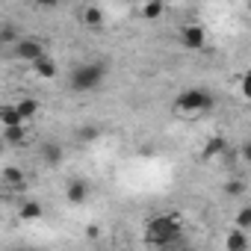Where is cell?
Segmentation results:
<instances>
[{"mask_svg":"<svg viewBox=\"0 0 251 251\" xmlns=\"http://www.w3.org/2000/svg\"><path fill=\"white\" fill-rule=\"evenodd\" d=\"M100 136V127L98 124H83V127H77V133H74V139L80 142V145H89V142H95Z\"/></svg>","mask_w":251,"mask_h":251,"instance_id":"ac0fdd59","label":"cell"},{"mask_svg":"<svg viewBox=\"0 0 251 251\" xmlns=\"http://www.w3.org/2000/svg\"><path fill=\"white\" fill-rule=\"evenodd\" d=\"M0 183H3L6 192H24L27 189V175L18 166H6L3 172H0Z\"/></svg>","mask_w":251,"mask_h":251,"instance_id":"52a82bcc","label":"cell"},{"mask_svg":"<svg viewBox=\"0 0 251 251\" xmlns=\"http://www.w3.org/2000/svg\"><path fill=\"white\" fill-rule=\"evenodd\" d=\"M0 124H3V130H6V127H24L27 121L21 118L15 103H3V106H0Z\"/></svg>","mask_w":251,"mask_h":251,"instance_id":"7c38bea8","label":"cell"},{"mask_svg":"<svg viewBox=\"0 0 251 251\" xmlns=\"http://www.w3.org/2000/svg\"><path fill=\"white\" fill-rule=\"evenodd\" d=\"M166 15V3H160V0H151V3H142L139 6V18L142 21H157Z\"/></svg>","mask_w":251,"mask_h":251,"instance_id":"2e32d148","label":"cell"},{"mask_svg":"<svg viewBox=\"0 0 251 251\" xmlns=\"http://www.w3.org/2000/svg\"><path fill=\"white\" fill-rule=\"evenodd\" d=\"M239 160L251 166V139H242L239 142Z\"/></svg>","mask_w":251,"mask_h":251,"instance_id":"603a6c76","label":"cell"},{"mask_svg":"<svg viewBox=\"0 0 251 251\" xmlns=\"http://www.w3.org/2000/svg\"><path fill=\"white\" fill-rule=\"evenodd\" d=\"M177 42H180V48H186V50H204V48H207V30L198 27V24H180Z\"/></svg>","mask_w":251,"mask_h":251,"instance_id":"5b68a950","label":"cell"},{"mask_svg":"<svg viewBox=\"0 0 251 251\" xmlns=\"http://www.w3.org/2000/svg\"><path fill=\"white\" fill-rule=\"evenodd\" d=\"M98 251H100V248H98Z\"/></svg>","mask_w":251,"mask_h":251,"instance_id":"484cf974","label":"cell"},{"mask_svg":"<svg viewBox=\"0 0 251 251\" xmlns=\"http://www.w3.org/2000/svg\"><path fill=\"white\" fill-rule=\"evenodd\" d=\"M18 216H21L24 222H39V219L45 216V207H42L39 201L27 198V201H21V207H18Z\"/></svg>","mask_w":251,"mask_h":251,"instance_id":"5bb4252c","label":"cell"},{"mask_svg":"<svg viewBox=\"0 0 251 251\" xmlns=\"http://www.w3.org/2000/svg\"><path fill=\"white\" fill-rule=\"evenodd\" d=\"M3 142H6V148H21V145H27V124H24V127H6V130H3Z\"/></svg>","mask_w":251,"mask_h":251,"instance_id":"9a60e30c","label":"cell"},{"mask_svg":"<svg viewBox=\"0 0 251 251\" xmlns=\"http://www.w3.org/2000/svg\"><path fill=\"white\" fill-rule=\"evenodd\" d=\"M227 151H230L227 139H225L222 133H216V136H210V139L204 142V148H201V160H204V163H210V160H219V157H225Z\"/></svg>","mask_w":251,"mask_h":251,"instance_id":"9c48e42d","label":"cell"},{"mask_svg":"<svg viewBox=\"0 0 251 251\" xmlns=\"http://www.w3.org/2000/svg\"><path fill=\"white\" fill-rule=\"evenodd\" d=\"M89 180H83V177H68V183H65V201L68 204H74V207H80V204H86L89 201Z\"/></svg>","mask_w":251,"mask_h":251,"instance_id":"8992f818","label":"cell"},{"mask_svg":"<svg viewBox=\"0 0 251 251\" xmlns=\"http://www.w3.org/2000/svg\"><path fill=\"white\" fill-rule=\"evenodd\" d=\"M21 39L15 36V30H12V24H6L3 30H0V45H9V48H15Z\"/></svg>","mask_w":251,"mask_h":251,"instance_id":"7402d4cb","label":"cell"},{"mask_svg":"<svg viewBox=\"0 0 251 251\" xmlns=\"http://www.w3.org/2000/svg\"><path fill=\"white\" fill-rule=\"evenodd\" d=\"M213 106H216V98H213L207 89L189 86V89L177 92V98H175V103H172V112L180 115V118H198V115L210 112Z\"/></svg>","mask_w":251,"mask_h":251,"instance_id":"7a4b0ae2","label":"cell"},{"mask_svg":"<svg viewBox=\"0 0 251 251\" xmlns=\"http://www.w3.org/2000/svg\"><path fill=\"white\" fill-rule=\"evenodd\" d=\"M225 195H227V198H239V195H245V180H242V177H230V180L225 183Z\"/></svg>","mask_w":251,"mask_h":251,"instance_id":"ffe728a7","label":"cell"},{"mask_svg":"<svg viewBox=\"0 0 251 251\" xmlns=\"http://www.w3.org/2000/svg\"><path fill=\"white\" fill-rule=\"evenodd\" d=\"M233 227H239V230H251V204H245V207H239L236 210V216H233Z\"/></svg>","mask_w":251,"mask_h":251,"instance_id":"d6986e66","label":"cell"},{"mask_svg":"<svg viewBox=\"0 0 251 251\" xmlns=\"http://www.w3.org/2000/svg\"><path fill=\"white\" fill-rule=\"evenodd\" d=\"M106 80V65L103 62H80L71 68L68 74V89L74 95H89V92H98Z\"/></svg>","mask_w":251,"mask_h":251,"instance_id":"3957f363","label":"cell"},{"mask_svg":"<svg viewBox=\"0 0 251 251\" xmlns=\"http://www.w3.org/2000/svg\"><path fill=\"white\" fill-rule=\"evenodd\" d=\"M186 251H198V248H186Z\"/></svg>","mask_w":251,"mask_h":251,"instance_id":"d4e9b609","label":"cell"},{"mask_svg":"<svg viewBox=\"0 0 251 251\" xmlns=\"http://www.w3.org/2000/svg\"><path fill=\"white\" fill-rule=\"evenodd\" d=\"M33 74H36L39 80H53V77L59 74V65H56L53 56H42L39 62H33Z\"/></svg>","mask_w":251,"mask_h":251,"instance_id":"4fadbf2b","label":"cell"},{"mask_svg":"<svg viewBox=\"0 0 251 251\" xmlns=\"http://www.w3.org/2000/svg\"><path fill=\"white\" fill-rule=\"evenodd\" d=\"M80 24L86 30H103L106 18H103V9L100 6H83L80 9Z\"/></svg>","mask_w":251,"mask_h":251,"instance_id":"30bf717a","label":"cell"},{"mask_svg":"<svg viewBox=\"0 0 251 251\" xmlns=\"http://www.w3.org/2000/svg\"><path fill=\"white\" fill-rule=\"evenodd\" d=\"M15 106H18V112H21L24 121H33V118L39 115V109H42L36 98H21V100H15Z\"/></svg>","mask_w":251,"mask_h":251,"instance_id":"e0dca14e","label":"cell"},{"mask_svg":"<svg viewBox=\"0 0 251 251\" xmlns=\"http://www.w3.org/2000/svg\"><path fill=\"white\" fill-rule=\"evenodd\" d=\"M236 86H239V95L251 103V68H245L242 74H239V80H236Z\"/></svg>","mask_w":251,"mask_h":251,"instance_id":"44dd1931","label":"cell"},{"mask_svg":"<svg viewBox=\"0 0 251 251\" xmlns=\"http://www.w3.org/2000/svg\"><path fill=\"white\" fill-rule=\"evenodd\" d=\"M39 157H42V163H45V166L59 169V166H62V160H65V148H62L56 139H48V142H42Z\"/></svg>","mask_w":251,"mask_h":251,"instance_id":"ba28073f","label":"cell"},{"mask_svg":"<svg viewBox=\"0 0 251 251\" xmlns=\"http://www.w3.org/2000/svg\"><path fill=\"white\" fill-rule=\"evenodd\" d=\"M180 236H183V219L175 210L151 216L145 222V230H142V242L151 251H172L180 242Z\"/></svg>","mask_w":251,"mask_h":251,"instance_id":"6da1fadb","label":"cell"},{"mask_svg":"<svg viewBox=\"0 0 251 251\" xmlns=\"http://www.w3.org/2000/svg\"><path fill=\"white\" fill-rule=\"evenodd\" d=\"M248 248H251V239H248L245 230L230 227V230L225 233V251H248Z\"/></svg>","mask_w":251,"mask_h":251,"instance_id":"8fae6325","label":"cell"},{"mask_svg":"<svg viewBox=\"0 0 251 251\" xmlns=\"http://www.w3.org/2000/svg\"><path fill=\"white\" fill-rule=\"evenodd\" d=\"M12 53L21 59V62H39L42 56H48V45L39 39V36H21V42L12 48Z\"/></svg>","mask_w":251,"mask_h":251,"instance_id":"277c9868","label":"cell"},{"mask_svg":"<svg viewBox=\"0 0 251 251\" xmlns=\"http://www.w3.org/2000/svg\"><path fill=\"white\" fill-rule=\"evenodd\" d=\"M9 251H39V248H33V245H15V248H9Z\"/></svg>","mask_w":251,"mask_h":251,"instance_id":"cb8c5ba5","label":"cell"}]
</instances>
